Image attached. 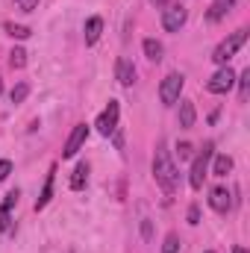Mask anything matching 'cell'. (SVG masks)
<instances>
[{"label":"cell","instance_id":"10","mask_svg":"<svg viewBox=\"0 0 250 253\" xmlns=\"http://www.w3.org/2000/svg\"><path fill=\"white\" fill-rule=\"evenodd\" d=\"M115 77H118V83H121V85H126V88H129V85L135 83V68H132V62L121 56V59L115 62Z\"/></svg>","mask_w":250,"mask_h":253},{"label":"cell","instance_id":"6","mask_svg":"<svg viewBox=\"0 0 250 253\" xmlns=\"http://www.w3.org/2000/svg\"><path fill=\"white\" fill-rule=\"evenodd\" d=\"M186 18H188V9L180 6V3H168V6L162 9V27H165L168 33H177V30L186 24Z\"/></svg>","mask_w":250,"mask_h":253},{"label":"cell","instance_id":"29","mask_svg":"<svg viewBox=\"0 0 250 253\" xmlns=\"http://www.w3.org/2000/svg\"><path fill=\"white\" fill-rule=\"evenodd\" d=\"M150 3H153L156 9H165V6H168V0H150Z\"/></svg>","mask_w":250,"mask_h":253},{"label":"cell","instance_id":"25","mask_svg":"<svg viewBox=\"0 0 250 253\" xmlns=\"http://www.w3.org/2000/svg\"><path fill=\"white\" fill-rule=\"evenodd\" d=\"M188 224H191V227H197V224H200V206H197V203H191V206H188Z\"/></svg>","mask_w":250,"mask_h":253},{"label":"cell","instance_id":"12","mask_svg":"<svg viewBox=\"0 0 250 253\" xmlns=\"http://www.w3.org/2000/svg\"><path fill=\"white\" fill-rule=\"evenodd\" d=\"M53 180H56V165H50V174H47V180H44V189H42L39 200H36V212L50 203V197H53Z\"/></svg>","mask_w":250,"mask_h":253},{"label":"cell","instance_id":"4","mask_svg":"<svg viewBox=\"0 0 250 253\" xmlns=\"http://www.w3.org/2000/svg\"><path fill=\"white\" fill-rule=\"evenodd\" d=\"M183 85H186V77H183V74H168V77L162 80V85H159V100H162L165 106H174V103L180 100Z\"/></svg>","mask_w":250,"mask_h":253},{"label":"cell","instance_id":"27","mask_svg":"<svg viewBox=\"0 0 250 253\" xmlns=\"http://www.w3.org/2000/svg\"><path fill=\"white\" fill-rule=\"evenodd\" d=\"M9 174H12V162H9V159H0V183H3Z\"/></svg>","mask_w":250,"mask_h":253},{"label":"cell","instance_id":"2","mask_svg":"<svg viewBox=\"0 0 250 253\" xmlns=\"http://www.w3.org/2000/svg\"><path fill=\"white\" fill-rule=\"evenodd\" d=\"M245 42H248V30H236L230 39H224V42L215 47V53H212V62L224 68V65H227L233 56H236V53H239V47H242Z\"/></svg>","mask_w":250,"mask_h":253},{"label":"cell","instance_id":"28","mask_svg":"<svg viewBox=\"0 0 250 253\" xmlns=\"http://www.w3.org/2000/svg\"><path fill=\"white\" fill-rule=\"evenodd\" d=\"M141 236H144L147 242L153 239V227H150V221H141Z\"/></svg>","mask_w":250,"mask_h":253},{"label":"cell","instance_id":"16","mask_svg":"<svg viewBox=\"0 0 250 253\" xmlns=\"http://www.w3.org/2000/svg\"><path fill=\"white\" fill-rule=\"evenodd\" d=\"M141 47H144V56H147L150 62H159V59H162V53H165V50H162V44H159L156 39H144V42H141Z\"/></svg>","mask_w":250,"mask_h":253},{"label":"cell","instance_id":"7","mask_svg":"<svg viewBox=\"0 0 250 253\" xmlns=\"http://www.w3.org/2000/svg\"><path fill=\"white\" fill-rule=\"evenodd\" d=\"M118 115H121V106H118V100H109V106L100 112V118H97V132L100 135H112L115 129H118Z\"/></svg>","mask_w":250,"mask_h":253},{"label":"cell","instance_id":"19","mask_svg":"<svg viewBox=\"0 0 250 253\" xmlns=\"http://www.w3.org/2000/svg\"><path fill=\"white\" fill-rule=\"evenodd\" d=\"M27 94H30V85H27V83H18V85L9 91L12 103H24V100H27Z\"/></svg>","mask_w":250,"mask_h":253},{"label":"cell","instance_id":"23","mask_svg":"<svg viewBox=\"0 0 250 253\" xmlns=\"http://www.w3.org/2000/svg\"><path fill=\"white\" fill-rule=\"evenodd\" d=\"M239 85H242V94H239V97H242V103H245V100H248V94H250V68H245V71H242Z\"/></svg>","mask_w":250,"mask_h":253},{"label":"cell","instance_id":"11","mask_svg":"<svg viewBox=\"0 0 250 253\" xmlns=\"http://www.w3.org/2000/svg\"><path fill=\"white\" fill-rule=\"evenodd\" d=\"M100 33H103V18H100V15H94V18H88V21H85V27H83V36H85V44H94V42L100 39Z\"/></svg>","mask_w":250,"mask_h":253},{"label":"cell","instance_id":"20","mask_svg":"<svg viewBox=\"0 0 250 253\" xmlns=\"http://www.w3.org/2000/svg\"><path fill=\"white\" fill-rule=\"evenodd\" d=\"M9 65H12V68H24V65H27V50H24V47H15V50L9 53Z\"/></svg>","mask_w":250,"mask_h":253},{"label":"cell","instance_id":"21","mask_svg":"<svg viewBox=\"0 0 250 253\" xmlns=\"http://www.w3.org/2000/svg\"><path fill=\"white\" fill-rule=\"evenodd\" d=\"M180 251V236L177 233H168L165 236V245H162V253H177Z\"/></svg>","mask_w":250,"mask_h":253},{"label":"cell","instance_id":"24","mask_svg":"<svg viewBox=\"0 0 250 253\" xmlns=\"http://www.w3.org/2000/svg\"><path fill=\"white\" fill-rule=\"evenodd\" d=\"M191 153H194V147H191L188 141H183V144H177V156H180V162H186V159H191Z\"/></svg>","mask_w":250,"mask_h":253},{"label":"cell","instance_id":"17","mask_svg":"<svg viewBox=\"0 0 250 253\" xmlns=\"http://www.w3.org/2000/svg\"><path fill=\"white\" fill-rule=\"evenodd\" d=\"M3 30H6L12 39H30V36H33V30H30V27H24V24H12V21H6V24H3Z\"/></svg>","mask_w":250,"mask_h":253},{"label":"cell","instance_id":"3","mask_svg":"<svg viewBox=\"0 0 250 253\" xmlns=\"http://www.w3.org/2000/svg\"><path fill=\"white\" fill-rule=\"evenodd\" d=\"M212 141H206L203 144V150L194 156V165H191V174H188V183H191V189L200 191L203 189V180H206V174H209V159H212Z\"/></svg>","mask_w":250,"mask_h":253},{"label":"cell","instance_id":"15","mask_svg":"<svg viewBox=\"0 0 250 253\" xmlns=\"http://www.w3.org/2000/svg\"><path fill=\"white\" fill-rule=\"evenodd\" d=\"M194 118H197V112H194V103L191 100H180V126H194Z\"/></svg>","mask_w":250,"mask_h":253},{"label":"cell","instance_id":"30","mask_svg":"<svg viewBox=\"0 0 250 253\" xmlns=\"http://www.w3.org/2000/svg\"><path fill=\"white\" fill-rule=\"evenodd\" d=\"M233 253H248V248H233Z\"/></svg>","mask_w":250,"mask_h":253},{"label":"cell","instance_id":"18","mask_svg":"<svg viewBox=\"0 0 250 253\" xmlns=\"http://www.w3.org/2000/svg\"><path fill=\"white\" fill-rule=\"evenodd\" d=\"M233 171V159L230 156H215V168H212V174L215 177H227Z\"/></svg>","mask_w":250,"mask_h":253},{"label":"cell","instance_id":"31","mask_svg":"<svg viewBox=\"0 0 250 253\" xmlns=\"http://www.w3.org/2000/svg\"><path fill=\"white\" fill-rule=\"evenodd\" d=\"M0 94H3V80H0Z\"/></svg>","mask_w":250,"mask_h":253},{"label":"cell","instance_id":"13","mask_svg":"<svg viewBox=\"0 0 250 253\" xmlns=\"http://www.w3.org/2000/svg\"><path fill=\"white\" fill-rule=\"evenodd\" d=\"M85 183H88V162H80V165L74 168V174H71V189L83 191L85 189Z\"/></svg>","mask_w":250,"mask_h":253},{"label":"cell","instance_id":"26","mask_svg":"<svg viewBox=\"0 0 250 253\" xmlns=\"http://www.w3.org/2000/svg\"><path fill=\"white\" fill-rule=\"evenodd\" d=\"M15 6H18L21 12H36V9H39V0H15Z\"/></svg>","mask_w":250,"mask_h":253},{"label":"cell","instance_id":"9","mask_svg":"<svg viewBox=\"0 0 250 253\" xmlns=\"http://www.w3.org/2000/svg\"><path fill=\"white\" fill-rule=\"evenodd\" d=\"M209 206H212L215 212H227V209L233 206V194H230V189L215 186V189L209 191Z\"/></svg>","mask_w":250,"mask_h":253},{"label":"cell","instance_id":"5","mask_svg":"<svg viewBox=\"0 0 250 253\" xmlns=\"http://www.w3.org/2000/svg\"><path fill=\"white\" fill-rule=\"evenodd\" d=\"M233 85H236V74H233V68H230V65H224L221 71H215V74L209 77L206 91H212V94H227Z\"/></svg>","mask_w":250,"mask_h":253},{"label":"cell","instance_id":"8","mask_svg":"<svg viewBox=\"0 0 250 253\" xmlns=\"http://www.w3.org/2000/svg\"><path fill=\"white\" fill-rule=\"evenodd\" d=\"M85 138H88V126H85V124H77L74 129H71L68 141H65V150H62V156H65V159L77 156V150H80V147L85 144Z\"/></svg>","mask_w":250,"mask_h":253},{"label":"cell","instance_id":"1","mask_svg":"<svg viewBox=\"0 0 250 253\" xmlns=\"http://www.w3.org/2000/svg\"><path fill=\"white\" fill-rule=\"evenodd\" d=\"M153 177H156L159 189L165 191V194H174V191H177V186H180V171H177V165H174L171 153L165 150V141H159V147H156V159H153Z\"/></svg>","mask_w":250,"mask_h":253},{"label":"cell","instance_id":"32","mask_svg":"<svg viewBox=\"0 0 250 253\" xmlns=\"http://www.w3.org/2000/svg\"><path fill=\"white\" fill-rule=\"evenodd\" d=\"M206 253H215V251H206Z\"/></svg>","mask_w":250,"mask_h":253},{"label":"cell","instance_id":"22","mask_svg":"<svg viewBox=\"0 0 250 253\" xmlns=\"http://www.w3.org/2000/svg\"><path fill=\"white\" fill-rule=\"evenodd\" d=\"M9 212H12V209L0 203V233H9V230H12V215H9Z\"/></svg>","mask_w":250,"mask_h":253},{"label":"cell","instance_id":"14","mask_svg":"<svg viewBox=\"0 0 250 253\" xmlns=\"http://www.w3.org/2000/svg\"><path fill=\"white\" fill-rule=\"evenodd\" d=\"M233 6H236V0H215V3L209 6L206 18H209V21H221V18H224V15L233 9Z\"/></svg>","mask_w":250,"mask_h":253}]
</instances>
